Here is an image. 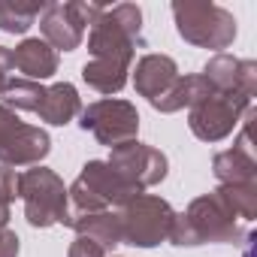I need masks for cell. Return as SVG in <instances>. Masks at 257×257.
Returning <instances> with one entry per match:
<instances>
[{"label":"cell","mask_w":257,"mask_h":257,"mask_svg":"<svg viewBox=\"0 0 257 257\" xmlns=\"http://www.w3.org/2000/svg\"><path fill=\"white\" fill-rule=\"evenodd\" d=\"M67 194L73 200V215L109 212V209L115 212L124 203H131L134 197H140V191L106 161H88Z\"/></svg>","instance_id":"277c9868"},{"label":"cell","mask_w":257,"mask_h":257,"mask_svg":"<svg viewBox=\"0 0 257 257\" xmlns=\"http://www.w3.org/2000/svg\"><path fill=\"white\" fill-rule=\"evenodd\" d=\"M10 79H13V49L0 46V94L7 91Z\"/></svg>","instance_id":"603a6c76"},{"label":"cell","mask_w":257,"mask_h":257,"mask_svg":"<svg viewBox=\"0 0 257 257\" xmlns=\"http://www.w3.org/2000/svg\"><path fill=\"white\" fill-rule=\"evenodd\" d=\"M13 70H19L22 79L43 82L58 73V52L46 40H25L13 52Z\"/></svg>","instance_id":"9a60e30c"},{"label":"cell","mask_w":257,"mask_h":257,"mask_svg":"<svg viewBox=\"0 0 257 257\" xmlns=\"http://www.w3.org/2000/svg\"><path fill=\"white\" fill-rule=\"evenodd\" d=\"M67 227H73L79 236H85V239H91L94 245H100L106 254L115 248V245H121V218H118V212H85V215H73L70 212V218H67Z\"/></svg>","instance_id":"2e32d148"},{"label":"cell","mask_w":257,"mask_h":257,"mask_svg":"<svg viewBox=\"0 0 257 257\" xmlns=\"http://www.w3.org/2000/svg\"><path fill=\"white\" fill-rule=\"evenodd\" d=\"M242 236L239 230V215L233 212L230 200L221 194V188H215L212 194H203L197 197L188 212L176 215V224H173V233H170V242L173 245H224V242H236Z\"/></svg>","instance_id":"7a4b0ae2"},{"label":"cell","mask_w":257,"mask_h":257,"mask_svg":"<svg viewBox=\"0 0 257 257\" xmlns=\"http://www.w3.org/2000/svg\"><path fill=\"white\" fill-rule=\"evenodd\" d=\"M248 109H251V97L236 91H218L206 82L200 97L188 106V127L203 143H221L236 131V124Z\"/></svg>","instance_id":"3957f363"},{"label":"cell","mask_w":257,"mask_h":257,"mask_svg":"<svg viewBox=\"0 0 257 257\" xmlns=\"http://www.w3.org/2000/svg\"><path fill=\"white\" fill-rule=\"evenodd\" d=\"M221 194L230 200L233 212L242 221L257 218V182H245V185H221Z\"/></svg>","instance_id":"ffe728a7"},{"label":"cell","mask_w":257,"mask_h":257,"mask_svg":"<svg viewBox=\"0 0 257 257\" xmlns=\"http://www.w3.org/2000/svg\"><path fill=\"white\" fill-rule=\"evenodd\" d=\"M82 131H88L100 146H121V143H131L137 140V131H140V112L134 103L127 100H115V97H106V100H97L91 106H85L82 112Z\"/></svg>","instance_id":"ba28073f"},{"label":"cell","mask_w":257,"mask_h":257,"mask_svg":"<svg viewBox=\"0 0 257 257\" xmlns=\"http://www.w3.org/2000/svg\"><path fill=\"white\" fill-rule=\"evenodd\" d=\"M251 121H254V109L245 112V127L236 140L233 149L218 152L212 161L215 179L221 185H245V182H257V155H254V143H251Z\"/></svg>","instance_id":"7c38bea8"},{"label":"cell","mask_w":257,"mask_h":257,"mask_svg":"<svg viewBox=\"0 0 257 257\" xmlns=\"http://www.w3.org/2000/svg\"><path fill=\"white\" fill-rule=\"evenodd\" d=\"M179 67L170 55H146L140 64H137V73H134V85L137 91L155 106L158 100H164L170 94V88L176 85L179 79Z\"/></svg>","instance_id":"5bb4252c"},{"label":"cell","mask_w":257,"mask_h":257,"mask_svg":"<svg viewBox=\"0 0 257 257\" xmlns=\"http://www.w3.org/2000/svg\"><path fill=\"white\" fill-rule=\"evenodd\" d=\"M106 164H109L112 170H118L140 194H143L146 188L164 182V179H167V167H170V164H167V155H161L155 146H146V143H137V140L115 146Z\"/></svg>","instance_id":"8fae6325"},{"label":"cell","mask_w":257,"mask_h":257,"mask_svg":"<svg viewBox=\"0 0 257 257\" xmlns=\"http://www.w3.org/2000/svg\"><path fill=\"white\" fill-rule=\"evenodd\" d=\"M52 152V140L43 127L22 121L13 109L0 103V164L4 167H34Z\"/></svg>","instance_id":"9c48e42d"},{"label":"cell","mask_w":257,"mask_h":257,"mask_svg":"<svg viewBox=\"0 0 257 257\" xmlns=\"http://www.w3.org/2000/svg\"><path fill=\"white\" fill-rule=\"evenodd\" d=\"M143 43V10L137 4L97 7L88 34L91 61L82 67V79L88 88L100 94H118L127 85L131 61L137 46Z\"/></svg>","instance_id":"6da1fadb"},{"label":"cell","mask_w":257,"mask_h":257,"mask_svg":"<svg viewBox=\"0 0 257 257\" xmlns=\"http://www.w3.org/2000/svg\"><path fill=\"white\" fill-rule=\"evenodd\" d=\"M0 257H19V236L7 227H0Z\"/></svg>","instance_id":"cb8c5ba5"},{"label":"cell","mask_w":257,"mask_h":257,"mask_svg":"<svg viewBox=\"0 0 257 257\" xmlns=\"http://www.w3.org/2000/svg\"><path fill=\"white\" fill-rule=\"evenodd\" d=\"M46 4H13V0H0V31L4 34H25L40 16Z\"/></svg>","instance_id":"ac0fdd59"},{"label":"cell","mask_w":257,"mask_h":257,"mask_svg":"<svg viewBox=\"0 0 257 257\" xmlns=\"http://www.w3.org/2000/svg\"><path fill=\"white\" fill-rule=\"evenodd\" d=\"M43 91H46V85H40V82H31V79H10L7 91L0 94V97H4V106H7V109L37 112V106H40V100H43Z\"/></svg>","instance_id":"d6986e66"},{"label":"cell","mask_w":257,"mask_h":257,"mask_svg":"<svg viewBox=\"0 0 257 257\" xmlns=\"http://www.w3.org/2000/svg\"><path fill=\"white\" fill-rule=\"evenodd\" d=\"M97 13V4H46L43 16H40V31L46 37V43L58 52H76L85 40V31L91 25Z\"/></svg>","instance_id":"30bf717a"},{"label":"cell","mask_w":257,"mask_h":257,"mask_svg":"<svg viewBox=\"0 0 257 257\" xmlns=\"http://www.w3.org/2000/svg\"><path fill=\"white\" fill-rule=\"evenodd\" d=\"M19 197V176L13 167H0V227L10 221V206Z\"/></svg>","instance_id":"44dd1931"},{"label":"cell","mask_w":257,"mask_h":257,"mask_svg":"<svg viewBox=\"0 0 257 257\" xmlns=\"http://www.w3.org/2000/svg\"><path fill=\"white\" fill-rule=\"evenodd\" d=\"M19 197L25 203V218L31 227L67 224L70 218V194L61 176L46 167L19 173Z\"/></svg>","instance_id":"5b68a950"},{"label":"cell","mask_w":257,"mask_h":257,"mask_svg":"<svg viewBox=\"0 0 257 257\" xmlns=\"http://www.w3.org/2000/svg\"><path fill=\"white\" fill-rule=\"evenodd\" d=\"M121 242L134 248H155L170 239L173 224H176V209L155 197V194H140L131 203H124L121 212Z\"/></svg>","instance_id":"8992f818"},{"label":"cell","mask_w":257,"mask_h":257,"mask_svg":"<svg viewBox=\"0 0 257 257\" xmlns=\"http://www.w3.org/2000/svg\"><path fill=\"white\" fill-rule=\"evenodd\" d=\"M79 112H82L79 91H76L70 82H58V85H49V88L43 91V100H40V106H37L34 115H40V118L49 121V124L64 127V124H70Z\"/></svg>","instance_id":"e0dca14e"},{"label":"cell","mask_w":257,"mask_h":257,"mask_svg":"<svg viewBox=\"0 0 257 257\" xmlns=\"http://www.w3.org/2000/svg\"><path fill=\"white\" fill-rule=\"evenodd\" d=\"M70 257H109L100 245H94L91 239L85 236H76V242L70 245Z\"/></svg>","instance_id":"7402d4cb"},{"label":"cell","mask_w":257,"mask_h":257,"mask_svg":"<svg viewBox=\"0 0 257 257\" xmlns=\"http://www.w3.org/2000/svg\"><path fill=\"white\" fill-rule=\"evenodd\" d=\"M203 79L218 91H236V94L254 97V91H257V64L233 58L227 52H218L203 67Z\"/></svg>","instance_id":"4fadbf2b"},{"label":"cell","mask_w":257,"mask_h":257,"mask_svg":"<svg viewBox=\"0 0 257 257\" xmlns=\"http://www.w3.org/2000/svg\"><path fill=\"white\" fill-rule=\"evenodd\" d=\"M179 37L200 49H227L236 40V19L218 4H173Z\"/></svg>","instance_id":"52a82bcc"}]
</instances>
